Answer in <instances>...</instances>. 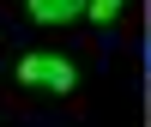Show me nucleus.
Instances as JSON below:
<instances>
[{"instance_id":"nucleus-1","label":"nucleus","mask_w":151,"mask_h":127,"mask_svg":"<svg viewBox=\"0 0 151 127\" xmlns=\"http://www.w3.org/2000/svg\"><path fill=\"white\" fill-rule=\"evenodd\" d=\"M18 79L36 85V91H73L79 85V67H73L67 55H48V48H36V55L18 61Z\"/></svg>"},{"instance_id":"nucleus-2","label":"nucleus","mask_w":151,"mask_h":127,"mask_svg":"<svg viewBox=\"0 0 151 127\" xmlns=\"http://www.w3.org/2000/svg\"><path fill=\"white\" fill-rule=\"evenodd\" d=\"M85 6L91 0H30V18L36 24H73V18H85Z\"/></svg>"},{"instance_id":"nucleus-3","label":"nucleus","mask_w":151,"mask_h":127,"mask_svg":"<svg viewBox=\"0 0 151 127\" xmlns=\"http://www.w3.org/2000/svg\"><path fill=\"white\" fill-rule=\"evenodd\" d=\"M121 6H127V0H91V6H85V12H91V18H103V24H109V18H115Z\"/></svg>"}]
</instances>
